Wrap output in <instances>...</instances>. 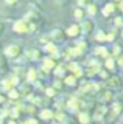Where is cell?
<instances>
[{"label": "cell", "instance_id": "obj_27", "mask_svg": "<svg viewBox=\"0 0 123 124\" xmlns=\"http://www.w3.org/2000/svg\"><path fill=\"white\" fill-rule=\"evenodd\" d=\"M79 5H90V0H78Z\"/></svg>", "mask_w": 123, "mask_h": 124}, {"label": "cell", "instance_id": "obj_5", "mask_svg": "<svg viewBox=\"0 0 123 124\" xmlns=\"http://www.w3.org/2000/svg\"><path fill=\"white\" fill-rule=\"evenodd\" d=\"M79 33H81V30H79L78 25H72V26H69V30H67V34L72 36V37H76Z\"/></svg>", "mask_w": 123, "mask_h": 124}, {"label": "cell", "instance_id": "obj_6", "mask_svg": "<svg viewBox=\"0 0 123 124\" xmlns=\"http://www.w3.org/2000/svg\"><path fill=\"white\" fill-rule=\"evenodd\" d=\"M81 28H83V31H84V33H90V31L94 30V22H90V20H86V22H83Z\"/></svg>", "mask_w": 123, "mask_h": 124}, {"label": "cell", "instance_id": "obj_12", "mask_svg": "<svg viewBox=\"0 0 123 124\" xmlns=\"http://www.w3.org/2000/svg\"><path fill=\"white\" fill-rule=\"evenodd\" d=\"M28 57H30V59H37V57H39V50H30V51H28Z\"/></svg>", "mask_w": 123, "mask_h": 124}, {"label": "cell", "instance_id": "obj_29", "mask_svg": "<svg viewBox=\"0 0 123 124\" xmlns=\"http://www.w3.org/2000/svg\"><path fill=\"white\" fill-rule=\"evenodd\" d=\"M118 65H120V67H123V56L118 57Z\"/></svg>", "mask_w": 123, "mask_h": 124}, {"label": "cell", "instance_id": "obj_25", "mask_svg": "<svg viewBox=\"0 0 123 124\" xmlns=\"http://www.w3.org/2000/svg\"><path fill=\"white\" fill-rule=\"evenodd\" d=\"M45 92H47V95H48V96H55V93H56L55 88H47Z\"/></svg>", "mask_w": 123, "mask_h": 124}, {"label": "cell", "instance_id": "obj_32", "mask_svg": "<svg viewBox=\"0 0 123 124\" xmlns=\"http://www.w3.org/2000/svg\"><path fill=\"white\" fill-rule=\"evenodd\" d=\"M8 124H17V123L14 121V119H11V121H8Z\"/></svg>", "mask_w": 123, "mask_h": 124}, {"label": "cell", "instance_id": "obj_23", "mask_svg": "<svg viewBox=\"0 0 123 124\" xmlns=\"http://www.w3.org/2000/svg\"><path fill=\"white\" fill-rule=\"evenodd\" d=\"M24 124H39L37 123V119H34V118H30V119H26V121Z\"/></svg>", "mask_w": 123, "mask_h": 124}, {"label": "cell", "instance_id": "obj_24", "mask_svg": "<svg viewBox=\"0 0 123 124\" xmlns=\"http://www.w3.org/2000/svg\"><path fill=\"white\" fill-rule=\"evenodd\" d=\"M95 39H97V40H105V39H106V36H105L103 33H98L97 36H95Z\"/></svg>", "mask_w": 123, "mask_h": 124}, {"label": "cell", "instance_id": "obj_22", "mask_svg": "<svg viewBox=\"0 0 123 124\" xmlns=\"http://www.w3.org/2000/svg\"><path fill=\"white\" fill-rule=\"evenodd\" d=\"M75 17L76 19H83V9H76L75 11Z\"/></svg>", "mask_w": 123, "mask_h": 124}, {"label": "cell", "instance_id": "obj_35", "mask_svg": "<svg viewBox=\"0 0 123 124\" xmlns=\"http://www.w3.org/2000/svg\"><path fill=\"white\" fill-rule=\"evenodd\" d=\"M122 123H123V118H122Z\"/></svg>", "mask_w": 123, "mask_h": 124}, {"label": "cell", "instance_id": "obj_16", "mask_svg": "<svg viewBox=\"0 0 123 124\" xmlns=\"http://www.w3.org/2000/svg\"><path fill=\"white\" fill-rule=\"evenodd\" d=\"M106 68H107V70H114V68H115V67H114V59H112V57H109V59L106 61Z\"/></svg>", "mask_w": 123, "mask_h": 124}, {"label": "cell", "instance_id": "obj_1", "mask_svg": "<svg viewBox=\"0 0 123 124\" xmlns=\"http://www.w3.org/2000/svg\"><path fill=\"white\" fill-rule=\"evenodd\" d=\"M20 53H22V48L19 45H8L5 48V54H6V57H9V59H16Z\"/></svg>", "mask_w": 123, "mask_h": 124}, {"label": "cell", "instance_id": "obj_13", "mask_svg": "<svg viewBox=\"0 0 123 124\" xmlns=\"http://www.w3.org/2000/svg\"><path fill=\"white\" fill-rule=\"evenodd\" d=\"M95 53L100 54V56H107V50L103 48V46H98V48H95Z\"/></svg>", "mask_w": 123, "mask_h": 124}, {"label": "cell", "instance_id": "obj_10", "mask_svg": "<svg viewBox=\"0 0 123 124\" xmlns=\"http://www.w3.org/2000/svg\"><path fill=\"white\" fill-rule=\"evenodd\" d=\"M79 121H81L83 124H89V121H90V118H89V113H86V112H84V113H79Z\"/></svg>", "mask_w": 123, "mask_h": 124}, {"label": "cell", "instance_id": "obj_18", "mask_svg": "<svg viewBox=\"0 0 123 124\" xmlns=\"http://www.w3.org/2000/svg\"><path fill=\"white\" fill-rule=\"evenodd\" d=\"M114 11V5L112 3H111V5H106V8H105V11H103V13H105V16H107V14H111Z\"/></svg>", "mask_w": 123, "mask_h": 124}, {"label": "cell", "instance_id": "obj_19", "mask_svg": "<svg viewBox=\"0 0 123 124\" xmlns=\"http://www.w3.org/2000/svg\"><path fill=\"white\" fill-rule=\"evenodd\" d=\"M55 116H56V119H58V121H64V119H66V115H64L62 112H58V113H56Z\"/></svg>", "mask_w": 123, "mask_h": 124}, {"label": "cell", "instance_id": "obj_28", "mask_svg": "<svg viewBox=\"0 0 123 124\" xmlns=\"http://www.w3.org/2000/svg\"><path fill=\"white\" fill-rule=\"evenodd\" d=\"M6 3H8V5H16V3L19 2V0H5Z\"/></svg>", "mask_w": 123, "mask_h": 124}, {"label": "cell", "instance_id": "obj_4", "mask_svg": "<svg viewBox=\"0 0 123 124\" xmlns=\"http://www.w3.org/2000/svg\"><path fill=\"white\" fill-rule=\"evenodd\" d=\"M81 107H83L81 101H78V99H75V98L70 101V104H69V108H70L72 112H78V110H79Z\"/></svg>", "mask_w": 123, "mask_h": 124}, {"label": "cell", "instance_id": "obj_30", "mask_svg": "<svg viewBox=\"0 0 123 124\" xmlns=\"http://www.w3.org/2000/svg\"><path fill=\"white\" fill-rule=\"evenodd\" d=\"M61 85H62V84H61L59 81H56V82H55V87H56V88H58V87H61Z\"/></svg>", "mask_w": 123, "mask_h": 124}, {"label": "cell", "instance_id": "obj_3", "mask_svg": "<svg viewBox=\"0 0 123 124\" xmlns=\"http://www.w3.org/2000/svg\"><path fill=\"white\" fill-rule=\"evenodd\" d=\"M107 84H109L111 88H115V90H120V88L123 87V81H122L118 76H112V78L109 79V82H107Z\"/></svg>", "mask_w": 123, "mask_h": 124}, {"label": "cell", "instance_id": "obj_17", "mask_svg": "<svg viewBox=\"0 0 123 124\" xmlns=\"http://www.w3.org/2000/svg\"><path fill=\"white\" fill-rule=\"evenodd\" d=\"M66 84L67 85H75L76 84V78L75 76H69L67 79H66Z\"/></svg>", "mask_w": 123, "mask_h": 124}, {"label": "cell", "instance_id": "obj_21", "mask_svg": "<svg viewBox=\"0 0 123 124\" xmlns=\"http://www.w3.org/2000/svg\"><path fill=\"white\" fill-rule=\"evenodd\" d=\"M64 71H66V70H64L62 67H59V68H56V70H55L56 76H62V75H64Z\"/></svg>", "mask_w": 123, "mask_h": 124}, {"label": "cell", "instance_id": "obj_33", "mask_svg": "<svg viewBox=\"0 0 123 124\" xmlns=\"http://www.w3.org/2000/svg\"><path fill=\"white\" fill-rule=\"evenodd\" d=\"M0 124H3V118H2V116H0Z\"/></svg>", "mask_w": 123, "mask_h": 124}, {"label": "cell", "instance_id": "obj_15", "mask_svg": "<svg viewBox=\"0 0 123 124\" xmlns=\"http://www.w3.org/2000/svg\"><path fill=\"white\" fill-rule=\"evenodd\" d=\"M36 78H37V73L34 71V70H30V71H28V81L33 82V81H36Z\"/></svg>", "mask_w": 123, "mask_h": 124}, {"label": "cell", "instance_id": "obj_9", "mask_svg": "<svg viewBox=\"0 0 123 124\" xmlns=\"http://www.w3.org/2000/svg\"><path fill=\"white\" fill-rule=\"evenodd\" d=\"M41 118L42 119H52L53 118V112L52 110H42L41 112Z\"/></svg>", "mask_w": 123, "mask_h": 124}, {"label": "cell", "instance_id": "obj_26", "mask_svg": "<svg viewBox=\"0 0 123 124\" xmlns=\"http://www.w3.org/2000/svg\"><path fill=\"white\" fill-rule=\"evenodd\" d=\"M95 13H97L95 6H94V5H89V14H95Z\"/></svg>", "mask_w": 123, "mask_h": 124}, {"label": "cell", "instance_id": "obj_7", "mask_svg": "<svg viewBox=\"0 0 123 124\" xmlns=\"http://www.w3.org/2000/svg\"><path fill=\"white\" fill-rule=\"evenodd\" d=\"M45 51H48V53H52L53 56H58V48L53 44H47L45 45Z\"/></svg>", "mask_w": 123, "mask_h": 124}, {"label": "cell", "instance_id": "obj_8", "mask_svg": "<svg viewBox=\"0 0 123 124\" xmlns=\"http://www.w3.org/2000/svg\"><path fill=\"white\" fill-rule=\"evenodd\" d=\"M44 67H45V70L48 71V68H53V67H55V61H53L52 57H47V59L44 61Z\"/></svg>", "mask_w": 123, "mask_h": 124}, {"label": "cell", "instance_id": "obj_31", "mask_svg": "<svg viewBox=\"0 0 123 124\" xmlns=\"http://www.w3.org/2000/svg\"><path fill=\"white\" fill-rule=\"evenodd\" d=\"M3 34V23H0V36Z\"/></svg>", "mask_w": 123, "mask_h": 124}, {"label": "cell", "instance_id": "obj_14", "mask_svg": "<svg viewBox=\"0 0 123 124\" xmlns=\"http://www.w3.org/2000/svg\"><path fill=\"white\" fill-rule=\"evenodd\" d=\"M122 110H123V104L114 102V112H115V113H122Z\"/></svg>", "mask_w": 123, "mask_h": 124}, {"label": "cell", "instance_id": "obj_11", "mask_svg": "<svg viewBox=\"0 0 123 124\" xmlns=\"http://www.w3.org/2000/svg\"><path fill=\"white\" fill-rule=\"evenodd\" d=\"M2 85H3V88H5L6 92L13 90V87H14V85H13V82H11V81H8V79H5V81H3V82H2Z\"/></svg>", "mask_w": 123, "mask_h": 124}, {"label": "cell", "instance_id": "obj_20", "mask_svg": "<svg viewBox=\"0 0 123 124\" xmlns=\"http://www.w3.org/2000/svg\"><path fill=\"white\" fill-rule=\"evenodd\" d=\"M9 98H13V99L19 98V93H17L16 90H14V88H13V90H9Z\"/></svg>", "mask_w": 123, "mask_h": 124}, {"label": "cell", "instance_id": "obj_34", "mask_svg": "<svg viewBox=\"0 0 123 124\" xmlns=\"http://www.w3.org/2000/svg\"><path fill=\"white\" fill-rule=\"evenodd\" d=\"M66 124H73V123H72V121H67V123H66Z\"/></svg>", "mask_w": 123, "mask_h": 124}, {"label": "cell", "instance_id": "obj_2", "mask_svg": "<svg viewBox=\"0 0 123 124\" xmlns=\"http://www.w3.org/2000/svg\"><path fill=\"white\" fill-rule=\"evenodd\" d=\"M14 31L16 33H28V22L26 20H17L14 23Z\"/></svg>", "mask_w": 123, "mask_h": 124}]
</instances>
